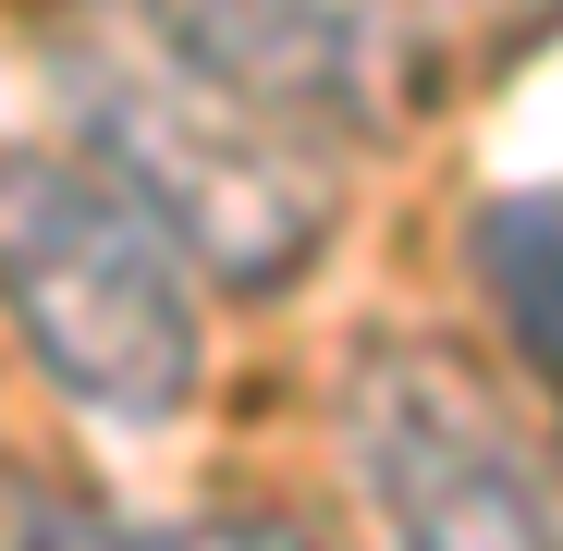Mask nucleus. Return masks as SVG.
<instances>
[{
	"instance_id": "obj_1",
	"label": "nucleus",
	"mask_w": 563,
	"mask_h": 551,
	"mask_svg": "<svg viewBox=\"0 0 563 551\" xmlns=\"http://www.w3.org/2000/svg\"><path fill=\"white\" fill-rule=\"evenodd\" d=\"M62 99L99 147V172H123L147 221L172 245H197L233 295H269L331 245V147L307 123H282L269 99L221 86L209 62H184L147 0H111L62 37Z\"/></svg>"
},
{
	"instance_id": "obj_5",
	"label": "nucleus",
	"mask_w": 563,
	"mask_h": 551,
	"mask_svg": "<svg viewBox=\"0 0 563 551\" xmlns=\"http://www.w3.org/2000/svg\"><path fill=\"white\" fill-rule=\"evenodd\" d=\"M465 269H478L490 319L515 331V355L539 381H563V184H527V197H490L465 221Z\"/></svg>"
},
{
	"instance_id": "obj_7",
	"label": "nucleus",
	"mask_w": 563,
	"mask_h": 551,
	"mask_svg": "<svg viewBox=\"0 0 563 551\" xmlns=\"http://www.w3.org/2000/svg\"><path fill=\"white\" fill-rule=\"evenodd\" d=\"M147 551H319L295 515H184V527H147Z\"/></svg>"
},
{
	"instance_id": "obj_3",
	"label": "nucleus",
	"mask_w": 563,
	"mask_h": 551,
	"mask_svg": "<svg viewBox=\"0 0 563 551\" xmlns=\"http://www.w3.org/2000/svg\"><path fill=\"white\" fill-rule=\"evenodd\" d=\"M343 466L393 551H563V478L453 343H367L343 367Z\"/></svg>"
},
{
	"instance_id": "obj_6",
	"label": "nucleus",
	"mask_w": 563,
	"mask_h": 551,
	"mask_svg": "<svg viewBox=\"0 0 563 551\" xmlns=\"http://www.w3.org/2000/svg\"><path fill=\"white\" fill-rule=\"evenodd\" d=\"M0 551H147V527L99 515L86 491H62L37 466H0Z\"/></svg>"
},
{
	"instance_id": "obj_4",
	"label": "nucleus",
	"mask_w": 563,
	"mask_h": 551,
	"mask_svg": "<svg viewBox=\"0 0 563 551\" xmlns=\"http://www.w3.org/2000/svg\"><path fill=\"white\" fill-rule=\"evenodd\" d=\"M147 25L307 135L367 111V13L355 0H147Z\"/></svg>"
},
{
	"instance_id": "obj_2",
	"label": "nucleus",
	"mask_w": 563,
	"mask_h": 551,
	"mask_svg": "<svg viewBox=\"0 0 563 551\" xmlns=\"http://www.w3.org/2000/svg\"><path fill=\"white\" fill-rule=\"evenodd\" d=\"M0 319L111 429H172L209 381L184 245L147 221L123 172L25 147V135H0Z\"/></svg>"
}]
</instances>
